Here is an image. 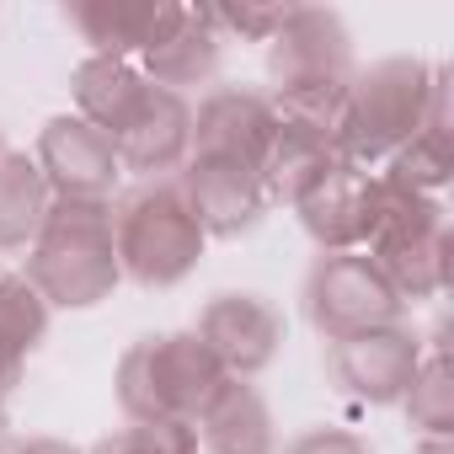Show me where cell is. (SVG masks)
Segmentation results:
<instances>
[{
  "label": "cell",
  "instance_id": "23",
  "mask_svg": "<svg viewBox=\"0 0 454 454\" xmlns=\"http://www.w3.org/2000/svg\"><path fill=\"white\" fill-rule=\"evenodd\" d=\"M49 321H54V310L22 273H0V342H12L17 353L33 358L49 337Z\"/></svg>",
  "mask_w": 454,
  "mask_h": 454
},
{
  "label": "cell",
  "instance_id": "18",
  "mask_svg": "<svg viewBox=\"0 0 454 454\" xmlns=\"http://www.w3.org/2000/svg\"><path fill=\"white\" fill-rule=\"evenodd\" d=\"M332 166H337L332 134H321V129H310V123L278 118L273 145H268V155H262V166H257V182H262L268 203H289V208H294Z\"/></svg>",
  "mask_w": 454,
  "mask_h": 454
},
{
  "label": "cell",
  "instance_id": "16",
  "mask_svg": "<svg viewBox=\"0 0 454 454\" xmlns=\"http://www.w3.org/2000/svg\"><path fill=\"white\" fill-rule=\"evenodd\" d=\"M192 433H198V454H278L273 406L252 380H224L219 395L192 422Z\"/></svg>",
  "mask_w": 454,
  "mask_h": 454
},
{
  "label": "cell",
  "instance_id": "25",
  "mask_svg": "<svg viewBox=\"0 0 454 454\" xmlns=\"http://www.w3.org/2000/svg\"><path fill=\"white\" fill-rule=\"evenodd\" d=\"M208 12V22L219 27V38H231V33H241L247 43H268L278 27H284V17L294 12L289 0H241V6H203Z\"/></svg>",
  "mask_w": 454,
  "mask_h": 454
},
{
  "label": "cell",
  "instance_id": "31",
  "mask_svg": "<svg viewBox=\"0 0 454 454\" xmlns=\"http://www.w3.org/2000/svg\"><path fill=\"white\" fill-rule=\"evenodd\" d=\"M0 155H6V139H0Z\"/></svg>",
  "mask_w": 454,
  "mask_h": 454
},
{
  "label": "cell",
  "instance_id": "14",
  "mask_svg": "<svg viewBox=\"0 0 454 454\" xmlns=\"http://www.w3.org/2000/svg\"><path fill=\"white\" fill-rule=\"evenodd\" d=\"M113 150H118V166L134 171L139 182H155V176L187 166V155H192V102L176 97V91L150 86L139 113L113 134Z\"/></svg>",
  "mask_w": 454,
  "mask_h": 454
},
{
  "label": "cell",
  "instance_id": "17",
  "mask_svg": "<svg viewBox=\"0 0 454 454\" xmlns=\"http://www.w3.org/2000/svg\"><path fill=\"white\" fill-rule=\"evenodd\" d=\"M166 0H70L65 22L70 33L97 54V59H129L139 65V54L150 49V38L160 33Z\"/></svg>",
  "mask_w": 454,
  "mask_h": 454
},
{
  "label": "cell",
  "instance_id": "12",
  "mask_svg": "<svg viewBox=\"0 0 454 454\" xmlns=\"http://www.w3.org/2000/svg\"><path fill=\"white\" fill-rule=\"evenodd\" d=\"M176 182H182V192H187V203H192V214H198L208 241H241L268 214V192H262L257 171H247L236 160L187 155Z\"/></svg>",
  "mask_w": 454,
  "mask_h": 454
},
{
  "label": "cell",
  "instance_id": "2",
  "mask_svg": "<svg viewBox=\"0 0 454 454\" xmlns=\"http://www.w3.org/2000/svg\"><path fill=\"white\" fill-rule=\"evenodd\" d=\"M353 70V33L326 6H294L284 27L268 38V102L289 123L332 134Z\"/></svg>",
  "mask_w": 454,
  "mask_h": 454
},
{
  "label": "cell",
  "instance_id": "10",
  "mask_svg": "<svg viewBox=\"0 0 454 454\" xmlns=\"http://www.w3.org/2000/svg\"><path fill=\"white\" fill-rule=\"evenodd\" d=\"M33 160H38L43 182L54 187V198H97V203L118 198V182H123L118 150L102 129H91L75 113H59L43 123Z\"/></svg>",
  "mask_w": 454,
  "mask_h": 454
},
{
  "label": "cell",
  "instance_id": "27",
  "mask_svg": "<svg viewBox=\"0 0 454 454\" xmlns=\"http://www.w3.org/2000/svg\"><path fill=\"white\" fill-rule=\"evenodd\" d=\"M27 374V353H17L12 342H0V395H12Z\"/></svg>",
  "mask_w": 454,
  "mask_h": 454
},
{
  "label": "cell",
  "instance_id": "19",
  "mask_svg": "<svg viewBox=\"0 0 454 454\" xmlns=\"http://www.w3.org/2000/svg\"><path fill=\"white\" fill-rule=\"evenodd\" d=\"M70 91H75V118H86L91 129H102L113 139L139 113V102L150 97V81L129 59H97V54H86L75 65V75H70Z\"/></svg>",
  "mask_w": 454,
  "mask_h": 454
},
{
  "label": "cell",
  "instance_id": "29",
  "mask_svg": "<svg viewBox=\"0 0 454 454\" xmlns=\"http://www.w3.org/2000/svg\"><path fill=\"white\" fill-rule=\"evenodd\" d=\"M411 454H454V438H417Z\"/></svg>",
  "mask_w": 454,
  "mask_h": 454
},
{
  "label": "cell",
  "instance_id": "26",
  "mask_svg": "<svg viewBox=\"0 0 454 454\" xmlns=\"http://www.w3.org/2000/svg\"><path fill=\"white\" fill-rule=\"evenodd\" d=\"M284 454H374L364 433L353 427H305Z\"/></svg>",
  "mask_w": 454,
  "mask_h": 454
},
{
  "label": "cell",
  "instance_id": "1",
  "mask_svg": "<svg viewBox=\"0 0 454 454\" xmlns=\"http://www.w3.org/2000/svg\"><path fill=\"white\" fill-rule=\"evenodd\" d=\"M443 81H449V65H427L417 54H390V59H374L369 70H353L332 123L337 160L369 176L385 171L390 155L427 123Z\"/></svg>",
  "mask_w": 454,
  "mask_h": 454
},
{
  "label": "cell",
  "instance_id": "22",
  "mask_svg": "<svg viewBox=\"0 0 454 454\" xmlns=\"http://www.w3.org/2000/svg\"><path fill=\"white\" fill-rule=\"evenodd\" d=\"M406 427H417V438H454V369L443 342H433L401 395Z\"/></svg>",
  "mask_w": 454,
  "mask_h": 454
},
{
  "label": "cell",
  "instance_id": "8",
  "mask_svg": "<svg viewBox=\"0 0 454 454\" xmlns=\"http://www.w3.org/2000/svg\"><path fill=\"white\" fill-rule=\"evenodd\" d=\"M422 353H427V342L417 337V326L395 321V326H374V332L326 342V374L342 395H353L364 406H401Z\"/></svg>",
  "mask_w": 454,
  "mask_h": 454
},
{
  "label": "cell",
  "instance_id": "9",
  "mask_svg": "<svg viewBox=\"0 0 454 454\" xmlns=\"http://www.w3.org/2000/svg\"><path fill=\"white\" fill-rule=\"evenodd\" d=\"M198 342L214 353V364L231 380H257L262 369H273L278 348H284V316L268 294L252 289H231L214 294L198 310Z\"/></svg>",
  "mask_w": 454,
  "mask_h": 454
},
{
  "label": "cell",
  "instance_id": "15",
  "mask_svg": "<svg viewBox=\"0 0 454 454\" xmlns=\"http://www.w3.org/2000/svg\"><path fill=\"white\" fill-rule=\"evenodd\" d=\"M305 236L326 252H364L369 241V219H374V176L353 166H332L300 203H294Z\"/></svg>",
  "mask_w": 454,
  "mask_h": 454
},
{
  "label": "cell",
  "instance_id": "30",
  "mask_svg": "<svg viewBox=\"0 0 454 454\" xmlns=\"http://www.w3.org/2000/svg\"><path fill=\"white\" fill-rule=\"evenodd\" d=\"M0 454H12V411H6V395H0Z\"/></svg>",
  "mask_w": 454,
  "mask_h": 454
},
{
  "label": "cell",
  "instance_id": "3",
  "mask_svg": "<svg viewBox=\"0 0 454 454\" xmlns=\"http://www.w3.org/2000/svg\"><path fill=\"white\" fill-rule=\"evenodd\" d=\"M49 310H91L113 300L123 284L118 252H113V203L97 198H54L38 241L27 247L22 273Z\"/></svg>",
  "mask_w": 454,
  "mask_h": 454
},
{
  "label": "cell",
  "instance_id": "11",
  "mask_svg": "<svg viewBox=\"0 0 454 454\" xmlns=\"http://www.w3.org/2000/svg\"><path fill=\"white\" fill-rule=\"evenodd\" d=\"M273 129H278V107L268 102V91L214 86L192 107V155H219V160L257 171L273 145Z\"/></svg>",
  "mask_w": 454,
  "mask_h": 454
},
{
  "label": "cell",
  "instance_id": "21",
  "mask_svg": "<svg viewBox=\"0 0 454 454\" xmlns=\"http://www.w3.org/2000/svg\"><path fill=\"white\" fill-rule=\"evenodd\" d=\"M380 176H390V182H401V187H411V192H427V198H443V187H449V176H454V123H449V81H443V91H438V102H433V113H427V123L390 155V166L380 171Z\"/></svg>",
  "mask_w": 454,
  "mask_h": 454
},
{
  "label": "cell",
  "instance_id": "7",
  "mask_svg": "<svg viewBox=\"0 0 454 454\" xmlns=\"http://www.w3.org/2000/svg\"><path fill=\"white\" fill-rule=\"evenodd\" d=\"M305 321L326 342H337V337L406 321V305L395 300V289L380 278V268L364 252H326L305 273Z\"/></svg>",
  "mask_w": 454,
  "mask_h": 454
},
{
  "label": "cell",
  "instance_id": "4",
  "mask_svg": "<svg viewBox=\"0 0 454 454\" xmlns=\"http://www.w3.org/2000/svg\"><path fill=\"white\" fill-rule=\"evenodd\" d=\"M203 224L176 176L134 182L113 198V252L118 273L139 289H176L203 262Z\"/></svg>",
  "mask_w": 454,
  "mask_h": 454
},
{
  "label": "cell",
  "instance_id": "13",
  "mask_svg": "<svg viewBox=\"0 0 454 454\" xmlns=\"http://www.w3.org/2000/svg\"><path fill=\"white\" fill-rule=\"evenodd\" d=\"M219 54H224V38H219V27L208 22V12H203V6H171V0H166L160 33H155L150 49L139 54V75H145L150 86H160V91L187 97L192 86L214 81Z\"/></svg>",
  "mask_w": 454,
  "mask_h": 454
},
{
  "label": "cell",
  "instance_id": "5",
  "mask_svg": "<svg viewBox=\"0 0 454 454\" xmlns=\"http://www.w3.org/2000/svg\"><path fill=\"white\" fill-rule=\"evenodd\" d=\"M364 257L380 268V278L395 289L401 305L438 300L449 289V208L443 198L411 192L374 171V219Z\"/></svg>",
  "mask_w": 454,
  "mask_h": 454
},
{
  "label": "cell",
  "instance_id": "20",
  "mask_svg": "<svg viewBox=\"0 0 454 454\" xmlns=\"http://www.w3.org/2000/svg\"><path fill=\"white\" fill-rule=\"evenodd\" d=\"M54 208V187L43 182L27 150L0 155V252H27Z\"/></svg>",
  "mask_w": 454,
  "mask_h": 454
},
{
  "label": "cell",
  "instance_id": "6",
  "mask_svg": "<svg viewBox=\"0 0 454 454\" xmlns=\"http://www.w3.org/2000/svg\"><path fill=\"white\" fill-rule=\"evenodd\" d=\"M224 380L231 374L214 364L198 332H150L129 342V353L118 358L113 390L129 422H187L192 427Z\"/></svg>",
  "mask_w": 454,
  "mask_h": 454
},
{
  "label": "cell",
  "instance_id": "28",
  "mask_svg": "<svg viewBox=\"0 0 454 454\" xmlns=\"http://www.w3.org/2000/svg\"><path fill=\"white\" fill-rule=\"evenodd\" d=\"M12 454H86L65 438H27V443H12Z\"/></svg>",
  "mask_w": 454,
  "mask_h": 454
},
{
  "label": "cell",
  "instance_id": "24",
  "mask_svg": "<svg viewBox=\"0 0 454 454\" xmlns=\"http://www.w3.org/2000/svg\"><path fill=\"white\" fill-rule=\"evenodd\" d=\"M86 454H198V433L187 422H123Z\"/></svg>",
  "mask_w": 454,
  "mask_h": 454
}]
</instances>
